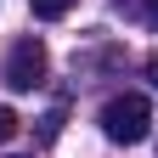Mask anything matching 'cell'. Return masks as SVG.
Returning a JSON list of instances; mask_svg holds the SVG:
<instances>
[{"instance_id":"obj_1","label":"cell","mask_w":158,"mask_h":158,"mask_svg":"<svg viewBox=\"0 0 158 158\" xmlns=\"http://www.w3.org/2000/svg\"><path fill=\"white\" fill-rule=\"evenodd\" d=\"M102 135H107V141H118V147L147 141V135H152V102H147V96H135V90L113 96V102L102 107Z\"/></svg>"},{"instance_id":"obj_2","label":"cell","mask_w":158,"mask_h":158,"mask_svg":"<svg viewBox=\"0 0 158 158\" xmlns=\"http://www.w3.org/2000/svg\"><path fill=\"white\" fill-rule=\"evenodd\" d=\"M45 68H51V51H45V40L23 34V40H17V45L6 51V68H0V79H6L11 90H40V85H45Z\"/></svg>"},{"instance_id":"obj_3","label":"cell","mask_w":158,"mask_h":158,"mask_svg":"<svg viewBox=\"0 0 158 158\" xmlns=\"http://www.w3.org/2000/svg\"><path fill=\"white\" fill-rule=\"evenodd\" d=\"M28 6H34V17L51 23V17H68V11H73V0H28Z\"/></svg>"},{"instance_id":"obj_4","label":"cell","mask_w":158,"mask_h":158,"mask_svg":"<svg viewBox=\"0 0 158 158\" xmlns=\"http://www.w3.org/2000/svg\"><path fill=\"white\" fill-rule=\"evenodd\" d=\"M11 135H17V113H11L6 102H0V147H6V141H11Z\"/></svg>"},{"instance_id":"obj_5","label":"cell","mask_w":158,"mask_h":158,"mask_svg":"<svg viewBox=\"0 0 158 158\" xmlns=\"http://www.w3.org/2000/svg\"><path fill=\"white\" fill-rule=\"evenodd\" d=\"M56 124H62V113H45V118H40V141H56Z\"/></svg>"},{"instance_id":"obj_6","label":"cell","mask_w":158,"mask_h":158,"mask_svg":"<svg viewBox=\"0 0 158 158\" xmlns=\"http://www.w3.org/2000/svg\"><path fill=\"white\" fill-rule=\"evenodd\" d=\"M147 79H152V85H158V51L147 56Z\"/></svg>"},{"instance_id":"obj_7","label":"cell","mask_w":158,"mask_h":158,"mask_svg":"<svg viewBox=\"0 0 158 158\" xmlns=\"http://www.w3.org/2000/svg\"><path fill=\"white\" fill-rule=\"evenodd\" d=\"M141 6H147V17H152V23H158V0H141Z\"/></svg>"}]
</instances>
